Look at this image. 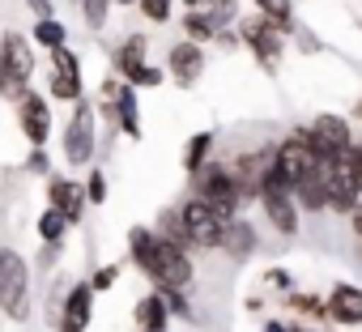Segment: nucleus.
<instances>
[{
	"instance_id": "12",
	"label": "nucleus",
	"mask_w": 362,
	"mask_h": 332,
	"mask_svg": "<svg viewBox=\"0 0 362 332\" xmlns=\"http://www.w3.org/2000/svg\"><path fill=\"white\" fill-rule=\"evenodd\" d=\"M22 132H26L35 145H43L47 132H52V115H47V102H43L39 94H26V98H22Z\"/></svg>"
},
{
	"instance_id": "5",
	"label": "nucleus",
	"mask_w": 362,
	"mask_h": 332,
	"mask_svg": "<svg viewBox=\"0 0 362 332\" xmlns=\"http://www.w3.org/2000/svg\"><path fill=\"white\" fill-rule=\"evenodd\" d=\"M315 162H320V153H315L307 141H286V145L277 149V158H273L269 171H273L286 188H298V184L315 171Z\"/></svg>"
},
{
	"instance_id": "30",
	"label": "nucleus",
	"mask_w": 362,
	"mask_h": 332,
	"mask_svg": "<svg viewBox=\"0 0 362 332\" xmlns=\"http://www.w3.org/2000/svg\"><path fill=\"white\" fill-rule=\"evenodd\" d=\"M86 196H90V201H107V175H103V171H94V175H90Z\"/></svg>"
},
{
	"instance_id": "6",
	"label": "nucleus",
	"mask_w": 362,
	"mask_h": 332,
	"mask_svg": "<svg viewBox=\"0 0 362 332\" xmlns=\"http://www.w3.org/2000/svg\"><path fill=\"white\" fill-rule=\"evenodd\" d=\"M260 196H264V213H269V222H273L281 235H294V230H298V218H294V205H290V196H286V184H281L273 171H264V179H260Z\"/></svg>"
},
{
	"instance_id": "18",
	"label": "nucleus",
	"mask_w": 362,
	"mask_h": 332,
	"mask_svg": "<svg viewBox=\"0 0 362 332\" xmlns=\"http://www.w3.org/2000/svg\"><path fill=\"white\" fill-rule=\"evenodd\" d=\"M111 102L119 107V124H124V132H128V136H141V119H136V94L119 85Z\"/></svg>"
},
{
	"instance_id": "2",
	"label": "nucleus",
	"mask_w": 362,
	"mask_h": 332,
	"mask_svg": "<svg viewBox=\"0 0 362 332\" xmlns=\"http://www.w3.org/2000/svg\"><path fill=\"white\" fill-rule=\"evenodd\" d=\"M141 268H145L162 290H179V285L192 281V260L179 251L175 239H153V247H149V256H145Z\"/></svg>"
},
{
	"instance_id": "10",
	"label": "nucleus",
	"mask_w": 362,
	"mask_h": 332,
	"mask_svg": "<svg viewBox=\"0 0 362 332\" xmlns=\"http://www.w3.org/2000/svg\"><path fill=\"white\" fill-rule=\"evenodd\" d=\"M201 201H209L214 209H222V213L230 218L235 205H239V184H235L226 171H209L205 184H201Z\"/></svg>"
},
{
	"instance_id": "37",
	"label": "nucleus",
	"mask_w": 362,
	"mask_h": 332,
	"mask_svg": "<svg viewBox=\"0 0 362 332\" xmlns=\"http://www.w3.org/2000/svg\"><path fill=\"white\" fill-rule=\"evenodd\" d=\"M184 5H201V0H184Z\"/></svg>"
},
{
	"instance_id": "36",
	"label": "nucleus",
	"mask_w": 362,
	"mask_h": 332,
	"mask_svg": "<svg viewBox=\"0 0 362 332\" xmlns=\"http://www.w3.org/2000/svg\"><path fill=\"white\" fill-rule=\"evenodd\" d=\"M294 332H315V328H294Z\"/></svg>"
},
{
	"instance_id": "28",
	"label": "nucleus",
	"mask_w": 362,
	"mask_h": 332,
	"mask_svg": "<svg viewBox=\"0 0 362 332\" xmlns=\"http://www.w3.org/2000/svg\"><path fill=\"white\" fill-rule=\"evenodd\" d=\"M141 13L149 22H166L170 18V0H141Z\"/></svg>"
},
{
	"instance_id": "1",
	"label": "nucleus",
	"mask_w": 362,
	"mask_h": 332,
	"mask_svg": "<svg viewBox=\"0 0 362 332\" xmlns=\"http://www.w3.org/2000/svg\"><path fill=\"white\" fill-rule=\"evenodd\" d=\"M0 307H5L13 319L30 315V268L9 247H0Z\"/></svg>"
},
{
	"instance_id": "35",
	"label": "nucleus",
	"mask_w": 362,
	"mask_h": 332,
	"mask_svg": "<svg viewBox=\"0 0 362 332\" xmlns=\"http://www.w3.org/2000/svg\"><path fill=\"white\" fill-rule=\"evenodd\" d=\"M264 332H290V328H286V324H269Z\"/></svg>"
},
{
	"instance_id": "9",
	"label": "nucleus",
	"mask_w": 362,
	"mask_h": 332,
	"mask_svg": "<svg viewBox=\"0 0 362 332\" xmlns=\"http://www.w3.org/2000/svg\"><path fill=\"white\" fill-rule=\"evenodd\" d=\"M281 30L269 22V18H243V43L264 60V64H277V56H281V39H277Z\"/></svg>"
},
{
	"instance_id": "26",
	"label": "nucleus",
	"mask_w": 362,
	"mask_h": 332,
	"mask_svg": "<svg viewBox=\"0 0 362 332\" xmlns=\"http://www.w3.org/2000/svg\"><path fill=\"white\" fill-rule=\"evenodd\" d=\"M52 56H56V69L60 73H69V77H81V64H77V56L60 43V47H52Z\"/></svg>"
},
{
	"instance_id": "34",
	"label": "nucleus",
	"mask_w": 362,
	"mask_h": 332,
	"mask_svg": "<svg viewBox=\"0 0 362 332\" xmlns=\"http://www.w3.org/2000/svg\"><path fill=\"white\" fill-rule=\"evenodd\" d=\"M354 230H358V235H362V201H358V205H354Z\"/></svg>"
},
{
	"instance_id": "39",
	"label": "nucleus",
	"mask_w": 362,
	"mask_h": 332,
	"mask_svg": "<svg viewBox=\"0 0 362 332\" xmlns=\"http://www.w3.org/2000/svg\"><path fill=\"white\" fill-rule=\"evenodd\" d=\"M358 115H362V102H358Z\"/></svg>"
},
{
	"instance_id": "33",
	"label": "nucleus",
	"mask_w": 362,
	"mask_h": 332,
	"mask_svg": "<svg viewBox=\"0 0 362 332\" xmlns=\"http://www.w3.org/2000/svg\"><path fill=\"white\" fill-rule=\"evenodd\" d=\"M30 171H47V153H43V145L30 153Z\"/></svg>"
},
{
	"instance_id": "27",
	"label": "nucleus",
	"mask_w": 362,
	"mask_h": 332,
	"mask_svg": "<svg viewBox=\"0 0 362 332\" xmlns=\"http://www.w3.org/2000/svg\"><path fill=\"white\" fill-rule=\"evenodd\" d=\"M149 247H153V235L136 226V230H132V260H136V268L145 264V256H149Z\"/></svg>"
},
{
	"instance_id": "17",
	"label": "nucleus",
	"mask_w": 362,
	"mask_h": 332,
	"mask_svg": "<svg viewBox=\"0 0 362 332\" xmlns=\"http://www.w3.org/2000/svg\"><path fill=\"white\" fill-rule=\"evenodd\" d=\"M136 324H141L145 332H162V328H166V298H162V294L141 298V307H136Z\"/></svg>"
},
{
	"instance_id": "22",
	"label": "nucleus",
	"mask_w": 362,
	"mask_h": 332,
	"mask_svg": "<svg viewBox=\"0 0 362 332\" xmlns=\"http://www.w3.org/2000/svg\"><path fill=\"white\" fill-rule=\"evenodd\" d=\"M64 226H69V218H64V213H60L56 205H52V209H47L43 218H39V235H43L47 243H56V239L64 235Z\"/></svg>"
},
{
	"instance_id": "19",
	"label": "nucleus",
	"mask_w": 362,
	"mask_h": 332,
	"mask_svg": "<svg viewBox=\"0 0 362 332\" xmlns=\"http://www.w3.org/2000/svg\"><path fill=\"white\" fill-rule=\"evenodd\" d=\"M115 60H119V69L136 81V73L145 69V39H128V43L119 47V56H115Z\"/></svg>"
},
{
	"instance_id": "8",
	"label": "nucleus",
	"mask_w": 362,
	"mask_h": 332,
	"mask_svg": "<svg viewBox=\"0 0 362 332\" xmlns=\"http://www.w3.org/2000/svg\"><path fill=\"white\" fill-rule=\"evenodd\" d=\"M90 153H94V111L77 107L69 128H64V158L69 162H90Z\"/></svg>"
},
{
	"instance_id": "29",
	"label": "nucleus",
	"mask_w": 362,
	"mask_h": 332,
	"mask_svg": "<svg viewBox=\"0 0 362 332\" xmlns=\"http://www.w3.org/2000/svg\"><path fill=\"white\" fill-rule=\"evenodd\" d=\"M107 5H111V0H86V22L90 26H103L107 22Z\"/></svg>"
},
{
	"instance_id": "20",
	"label": "nucleus",
	"mask_w": 362,
	"mask_h": 332,
	"mask_svg": "<svg viewBox=\"0 0 362 332\" xmlns=\"http://www.w3.org/2000/svg\"><path fill=\"white\" fill-rule=\"evenodd\" d=\"M256 5L264 9V18H269L277 30H290V26H294V9H290V0H256Z\"/></svg>"
},
{
	"instance_id": "11",
	"label": "nucleus",
	"mask_w": 362,
	"mask_h": 332,
	"mask_svg": "<svg viewBox=\"0 0 362 332\" xmlns=\"http://www.w3.org/2000/svg\"><path fill=\"white\" fill-rule=\"evenodd\" d=\"M201 69H205V56H201L197 43H175L170 47V73H175L179 85H192L201 77Z\"/></svg>"
},
{
	"instance_id": "15",
	"label": "nucleus",
	"mask_w": 362,
	"mask_h": 332,
	"mask_svg": "<svg viewBox=\"0 0 362 332\" xmlns=\"http://www.w3.org/2000/svg\"><path fill=\"white\" fill-rule=\"evenodd\" d=\"M218 247H226L230 256H247L252 247H256V230L247 226V222H226V230H222V243Z\"/></svg>"
},
{
	"instance_id": "23",
	"label": "nucleus",
	"mask_w": 362,
	"mask_h": 332,
	"mask_svg": "<svg viewBox=\"0 0 362 332\" xmlns=\"http://www.w3.org/2000/svg\"><path fill=\"white\" fill-rule=\"evenodd\" d=\"M184 30L201 43V39H214L218 26H214V18H205V13H188V18H184Z\"/></svg>"
},
{
	"instance_id": "14",
	"label": "nucleus",
	"mask_w": 362,
	"mask_h": 332,
	"mask_svg": "<svg viewBox=\"0 0 362 332\" xmlns=\"http://www.w3.org/2000/svg\"><path fill=\"white\" fill-rule=\"evenodd\" d=\"M90 298H94V285H77L64 302V332H81L90 324Z\"/></svg>"
},
{
	"instance_id": "7",
	"label": "nucleus",
	"mask_w": 362,
	"mask_h": 332,
	"mask_svg": "<svg viewBox=\"0 0 362 332\" xmlns=\"http://www.w3.org/2000/svg\"><path fill=\"white\" fill-rule=\"evenodd\" d=\"M303 141H307L320 158H337V153L349 145V124L337 119V115H320V119L303 132Z\"/></svg>"
},
{
	"instance_id": "32",
	"label": "nucleus",
	"mask_w": 362,
	"mask_h": 332,
	"mask_svg": "<svg viewBox=\"0 0 362 332\" xmlns=\"http://www.w3.org/2000/svg\"><path fill=\"white\" fill-rule=\"evenodd\" d=\"M136 81H141V85H158V81H162V73H158V69H141V73H136Z\"/></svg>"
},
{
	"instance_id": "24",
	"label": "nucleus",
	"mask_w": 362,
	"mask_h": 332,
	"mask_svg": "<svg viewBox=\"0 0 362 332\" xmlns=\"http://www.w3.org/2000/svg\"><path fill=\"white\" fill-rule=\"evenodd\" d=\"M35 39H39L43 47H60V43H64V26L52 22V18H43V22L35 26Z\"/></svg>"
},
{
	"instance_id": "21",
	"label": "nucleus",
	"mask_w": 362,
	"mask_h": 332,
	"mask_svg": "<svg viewBox=\"0 0 362 332\" xmlns=\"http://www.w3.org/2000/svg\"><path fill=\"white\" fill-rule=\"evenodd\" d=\"M209 149H214V136H209V132H197V136L188 141V158H184V166H188V171H201L205 158H209Z\"/></svg>"
},
{
	"instance_id": "3",
	"label": "nucleus",
	"mask_w": 362,
	"mask_h": 332,
	"mask_svg": "<svg viewBox=\"0 0 362 332\" xmlns=\"http://www.w3.org/2000/svg\"><path fill=\"white\" fill-rule=\"evenodd\" d=\"M30 69H35V56H30V43L22 35H5V39H0V94H5V98H22V90L30 81Z\"/></svg>"
},
{
	"instance_id": "4",
	"label": "nucleus",
	"mask_w": 362,
	"mask_h": 332,
	"mask_svg": "<svg viewBox=\"0 0 362 332\" xmlns=\"http://www.w3.org/2000/svg\"><path fill=\"white\" fill-rule=\"evenodd\" d=\"M226 213L222 209H214L209 201H188L184 205V213H179V226H184V235L197 243V247H218L222 243V230H226Z\"/></svg>"
},
{
	"instance_id": "38",
	"label": "nucleus",
	"mask_w": 362,
	"mask_h": 332,
	"mask_svg": "<svg viewBox=\"0 0 362 332\" xmlns=\"http://www.w3.org/2000/svg\"><path fill=\"white\" fill-rule=\"evenodd\" d=\"M119 5H132V0H119Z\"/></svg>"
},
{
	"instance_id": "31",
	"label": "nucleus",
	"mask_w": 362,
	"mask_h": 332,
	"mask_svg": "<svg viewBox=\"0 0 362 332\" xmlns=\"http://www.w3.org/2000/svg\"><path fill=\"white\" fill-rule=\"evenodd\" d=\"M115 285V268H98L94 273V290H111Z\"/></svg>"
},
{
	"instance_id": "16",
	"label": "nucleus",
	"mask_w": 362,
	"mask_h": 332,
	"mask_svg": "<svg viewBox=\"0 0 362 332\" xmlns=\"http://www.w3.org/2000/svg\"><path fill=\"white\" fill-rule=\"evenodd\" d=\"M47 196H52V205H56L69 222H77V213H81V192H77L69 179H52V192H47Z\"/></svg>"
},
{
	"instance_id": "13",
	"label": "nucleus",
	"mask_w": 362,
	"mask_h": 332,
	"mask_svg": "<svg viewBox=\"0 0 362 332\" xmlns=\"http://www.w3.org/2000/svg\"><path fill=\"white\" fill-rule=\"evenodd\" d=\"M328 315L337 324H362V290L358 285H337L328 298Z\"/></svg>"
},
{
	"instance_id": "25",
	"label": "nucleus",
	"mask_w": 362,
	"mask_h": 332,
	"mask_svg": "<svg viewBox=\"0 0 362 332\" xmlns=\"http://www.w3.org/2000/svg\"><path fill=\"white\" fill-rule=\"evenodd\" d=\"M52 94H56V98H64V102H73V98L81 94V77H69V73H56V77H52Z\"/></svg>"
}]
</instances>
